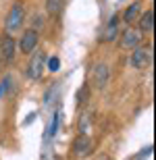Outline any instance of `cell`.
Masks as SVG:
<instances>
[{"label": "cell", "instance_id": "1", "mask_svg": "<svg viewBox=\"0 0 156 160\" xmlns=\"http://www.w3.org/2000/svg\"><path fill=\"white\" fill-rule=\"evenodd\" d=\"M25 21V11H23V4L17 2V4L11 6L8 11V17H6V23H4V29H6V36H13L15 31L21 29V25Z\"/></svg>", "mask_w": 156, "mask_h": 160}, {"label": "cell", "instance_id": "2", "mask_svg": "<svg viewBox=\"0 0 156 160\" xmlns=\"http://www.w3.org/2000/svg\"><path fill=\"white\" fill-rule=\"evenodd\" d=\"M108 79H110L108 65L98 62V65L92 67V71H90V85L94 89H104V88H106V83H108Z\"/></svg>", "mask_w": 156, "mask_h": 160}, {"label": "cell", "instance_id": "3", "mask_svg": "<svg viewBox=\"0 0 156 160\" xmlns=\"http://www.w3.org/2000/svg\"><path fill=\"white\" fill-rule=\"evenodd\" d=\"M73 154L79 156V158H85V156H90L94 152V139H92L88 133H79L75 139H73Z\"/></svg>", "mask_w": 156, "mask_h": 160}, {"label": "cell", "instance_id": "4", "mask_svg": "<svg viewBox=\"0 0 156 160\" xmlns=\"http://www.w3.org/2000/svg\"><path fill=\"white\" fill-rule=\"evenodd\" d=\"M44 65H46V54L42 50H33L29 65H27V77L29 79H40L44 73Z\"/></svg>", "mask_w": 156, "mask_h": 160}, {"label": "cell", "instance_id": "5", "mask_svg": "<svg viewBox=\"0 0 156 160\" xmlns=\"http://www.w3.org/2000/svg\"><path fill=\"white\" fill-rule=\"evenodd\" d=\"M131 65L135 67V69H146V67H150V65H152V46L133 48Z\"/></svg>", "mask_w": 156, "mask_h": 160}, {"label": "cell", "instance_id": "6", "mask_svg": "<svg viewBox=\"0 0 156 160\" xmlns=\"http://www.w3.org/2000/svg\"><path fill=\"white\" fill-rule=\"evenodd\" d=\"M139 42H142V31L129 27V29H125L121 33L119 46H121V50H133V48H138Z\"/></svg>", "mask_w": 156, "mask_h": 160}, {"label": "cell", "instance_id": "7", "mask_svg": "<svg viewBox=\"0 0 156 160\" xmlns=\"http://www.w3.org/2000/svg\"><path fill=\"white\" fill-rule=\"evenodd\" d=\"M38 42H40V36H38L36 29H27L19 42V48H21V52L23 54H31L33 50L38 48Z\"/></svg>", "mask_w": 156, "mask_h": 160}, {"label": "cell", "instance_id": "8", "mask_svg": "<svg viewBox=\"0 0 156 160\" xmlns=\"http://www.w3.org/2000/svg\"><path fill=\"white\" fill-rule=\"evenodd\" d=\"M15 50L17 44L13 40V36H2V44H0V60L2 62H11L15 58Z\"/></svg>", "mask_w": 156, "mask_h": 160}, {"label": "cell", "instance_id": "9", "mask_svg": "<svg viewBox=\"0 0 156 160\" xmlns=\"http://www.w3.org/2000/svg\"><path fill=\"white\" fill-rule=\"evenodd\" d=\"M138 29L142 33H150L154 29V11H148V12H142L138 17Z\"/></svg>", "mask_w": 156, "mask_h": 160}, {"label": "cell", "instance_id": "10", "mask_svg": "<svg viewBox=\"0 0 156 160\" xmlns=\"http://www.w3.org/2000/svg\"><path fill=\"white\" fill-rule=\"evenodd\" d=\"M117 33H119V15H113V19L108 21L104 33L100 36V42H113L117 38Z\"/></svg>", "mask_w": 156, "mask_h": 160}, {"label": "cell", "instance_id": "11", "mask_svg": "<svg viewBox=\"0 0 156 160\" xmlns=\"http://www.w3.org/2000/svg\"><path fill=\"white\" fill-rule=\"evenodd\" d=\"M142 15V6H139V2H133L131 6H127L125 12H123V19H125V23H135L138 21V17Z\"/></svg>", "mask_w": 156, "mask_h": 160}, {"label": "cell", "instance_id": "12", "mask_svg": "<svg viewBox=\"0 0 156 160\" xmlns=\"http://www.w3.org/2000/svg\"><path fill=\"white\" fill-rule=\"evenodd\" d=\"M88 100H90V85L83 83V85L77 89V106H83Z\"/></svg>", "mask_w": 156, "mask_h": 160}, {"label": "cell", "instance_id": "13", "mask_svg": "<svg viewBox=\"0 0 156 160\" xmlns=\"http://www.w3.org/2000/svg\"><path fill=\"white\" fill-rule=\"evenodd\" d=\"M60 8H63V0H46V11H48V15L56 17L60 12Z\"/></svg>", "mask_w": 156, "mask_h": 160}, {"label": "cell", "instance_id": "14", "mask_svg": "<svg viewBox=\"0 0 156 160\" xmlns=\"http://www.w3.org/2000/svg\"><path fill=\"white\" fill-rule=\"evenodd\" d=\"M58 117H60L58 112H56V114L52 117V123H50V129H48V135H50V137H52L54 133H56V127H58Z\"/></svg>", "mask_w": 156, "mask_h": 160}, {"label": "cell", "instance_id": "15", "mask_svg": "<svg viewBox=\"0 0 156 160\" xmlns=\"http://www.w3.org/2000/svg\"><path fill=\"white\" fill-rule=\"evenodd\" d=\"M58 67H60V60L56 58V56H52V58L48 60V69L54 73V71H58Z\"/></svg>", "mask_w": 156, "mask_h": 160}, {"label": "cell", "instance_id": "16", "mask_svg": "<svg viewBox=\"0 0 156 160\" xmlns=\"http://www.w3.org/2000/svg\"><path fill=\"white\" fill-rule=\"evenodd\" d=\"M96 160H113V158H110L108 154H98V158H96Z\"/></svg>", "mask_w": 156, "mask_h": 160}, {"label": "cell", "instance_id": "17", "mask_svg": "<svg viewBox=\"0 0 156 160\" xmlns=\"http://www.w3.org/2000/svg\"><path fill=\"white\" fill-rule=\"evenodd\" d=\"M0 44H2V33H0Z\"/></svg>", "mask_w": 156, "mask_h": 160}]
</instances>
